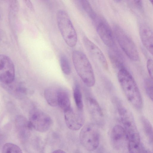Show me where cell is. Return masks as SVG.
<instances>
[{"mask_svg": "<svg viewBox=\"0 0 153 153\" xmlns=\"http://www.w3.org/2000/svg\"><path fill=\"white\" fill-rule=\"evenodd\" d=\"M1 135L0 134V142H1Z\"/></svg>", "mask_w": 153, "mask_h": 153, "instance_id": "cell-34", "label": "cell"}, {"mask_svg": "<svg viewBox=\"0 0 153 153\" xmlns=\"http://www.w3.org/2000/svg\"><path fill=\"white\" fill-rule=\"evenodd\" d=\"M24 1L27 7L31 10L32 11H33L34 10V8L31 2L30 1L28 0H25Z\"/></svg>", "mask_w": 153, "mask_h": 153, "instance_id": "cell-29", "label": "cell"}, {"mask_svg": "<svg viewBox=\"0 0 153 153\" xmlns=\"http://www.w3.org/2000/svg\"><path fill=\"white\" fill-rule=\"evenodd\" d=\"M2 153H23L17 145L10 143H7L3 146Z\"/></svg>", "mask_w": 153, "mask_h": 153, "instance_id": "cell-22", "label": "cell"}, {"mask_svg": "<svg viewBox=\"0 0 153 153\" xmlns=\"http://www.w3.org/2000/svg\"><path fill=\"white\" fill-rule=\"evenodd\" d=\"M59 88L55 87L46 88L44 92V96L48 103L51 106L58 105V94Z\"/></svg>", "mask_w": 153, "mask_h": 153, "instance_id": "cell-16", "label": "cell"}, {"mask_svg": "<svg viewBox=\"0 0 153 153\" xmlns=\"http://www.w3.org/2000/svg\"><path fill=\"white\" fill-rule=\"evenodd\" d=\"M56 20L58 28L65 42L70 47H74L77 42V35L68 14L64 10H58Z\"/></svg>", "mask_w": 153, "mask_h": 153, "instance_id": "cell-4", "label": "cell"}, {"mask_svg": "<svg viewBox=\"0 0 153 153\" xmlns=\"http://www.w3.org/2000/svg\"><path fill=\"white\" fill-rule=\"evenodd\" d=\"M81 5L89 17L94 22L96 19L97 16L90 3L87 0L80 1Z\"/></svg>", "mask_w": 153, "mask_h": 153, "instance_id": "cell-20", "label": "cell"}, {"mask_svg": "<svg viewBox=\"0 0 153 153\" xmlns=\"http://www.w3.org/2000/svg\"><path fill=\"white\" fill-rule=\"evenodd\" d=\"M58 105L64 112L71 108V102L68 93L63 90L59 89L58 97Z\"/></svg>", "mask_w": 153, "mask_h": 153, "instance_id": "cell-17", "label": "cell"}, {"mask_svg": "<svg viewBox=\"0 0 153 153\" xmlns=\"http://www.w3.org/2000/svg\"><path fill=\"white\" fill-rule=\"evenodd\" d=\"M90 113L94 123L98 127H103L105 124L104 115L98 102L94 98L89 97L87 100Z\"/></svg>", "mask_w": 153, "mask_h": 153, "instance_id": "cell-10", "label": "cell"}, {"mask_svg": "<svg viewBox=\"0 0 153 153\" xmlns=\"http://www.w3.org/2000/svg\"><path fill=\"white\" fill-rule=\"evenodd\" d=\"M14 88H13L12 89L13 92H15V94L17 95V96L22 97L26 95L27 90L25 87L20 85L16 86Z\"/></svg>", "mask_w": 153, "mask_h": 153, "instance_id": "cell-26", "label": "cell"}, {"mask_svg": "<svg viewBox=\"0 0 153 153\" xmlns=\"http://www.w3.org/2000/svg\"><path fill=\"white\" fill-rule=\"evenodd\" d=\"M29 121L33 129L41 132L48 131L52 124V119L48 114L35 108L30 111Z\"/></svg>", "mask_w": 153, "mask_h": 153, "instance_id": "cell-7", "label": "cell"}, {"mask_svg": "<svg viewBox=\"0 0 153 153\" xmlns=\"http://www.w3.org/2000/svg\"><path fill=\"white\" fill-rule=\"evenodd\" d=\"M64 119L66 126L73 131L79 130L84 125L85 118L83 111H75L71 107L64 112Z\"/></svg>", "mask_w": 153, "mask_h": 153, "instance_id": "cell-9", "label": "cell"}, {"mask_svg": "<svg viewBox=\"0 0 153 153\" xmlns=\"http://www.w3.org/2000/svg\"><path fill=\"white\" fill-rule=\"evenodd\" d=\"M150 1L152 3V4H153V0H150Z\"/></svg>", "mask_w": 153, "mask_h": 153, "instance_id": "cell-33", "label": "cell"}, {"mask_svg": "<svg viewBox=\"0 0 153 153\" xmlns=\"http://www.w3.org/2000/svg\"><path fill=\"white\" fill-rule=\"evenodd\" d=\"M73 95L75 102L77 110L83 111V104L81 89L79 85L76 83L73 90Z\"/></svg>", "mask_w": 153, "mask_h": 153, "instance_id": "cell-18", "label": "cell"}, {"mask_svg": "<svg viewBox=\"0 0 153 153\" xmlns=\"http://www.w3.org/2000/svg\"><path fill=\"white\" fill-rule=\"evenodd\" d=\"M79 140L82 145L87 150L92 151L97 149L100 143L98 126L94 123L86 124L81 130Z\"/></svg>", "mask_w": 153, "mask_h": 153, "instance_id": "cell-6", "label": "cell"}, {"mask_svg": "<svg viewBox=\"0 0 153 153\" xmlns=\"http://www.w3.org/2000/svg\"><path fill=\"white\" fill-rule=\"evenodd\" d=\"M135 4L139 8H141L142 7V2L141 0L134 1Z\"/></svg>", "mask_w": 153, "mask_h": 153, "instance_id": "cell-30", "label": "cell"}, {"mask_svg": "<svg viewBox=\"0 0 153 153\" xmlns=\"http://www.w3.org/2000/svg\"><path fill=\"white\" fill-rule=\"evenodd\" d=\"M113 102L119 120L126 132L128 142H140L139 133L133 116L131 112L117 98L114 97Z\"/></svg>", "mask_w": 153, "mask_h": 153, "instance_id": "cell-2", "label": "cell"}, {"mask_svg": "<svg viewBox=\"0 0 153 153\" xmlns=\"http://www.w3.org/2000/svg\"><path fill=\"white\" fill-rule=\"evenodd\" d=\"M145 153H152L150 151L145 149Z\"/></svg>", "mask_w": 153, "mask_h": 153, "instance_id": "cell-32", "label": "cell"}, {"mask_svg": "<svg viewBox=\"0 0 153 153\" xmlns=\"http://www.w3.org/2000/svg\"><path fill=\"white\" fill-rule=\"evenodd\" d=\"M146 66L148 73L152 79H153V60L152 59H148L147 61Z\"/></svg>", "mask_w": 153, "mask_h": 153, "instance_id": "cell-27", "label": "cell"}, {"mask_svg": "<svg viewBox=\"0 0 153 153\" xmlns=\"http://www.w3.org/2000/svg\"><path fill=\"white\" fill-rule=\"evenodd\" d=\"M10 4L12 9L17 10L19 7V4L17 1L11 0L10 1Z\"/></svg>", "mask_w": 153, "mask_h": 153, "instance_id": "cell-28", "label": "cell"}, {"mask_svg": "<svg viewBox=\"0 0 153 153\" xmlns=\"http://www.w3.org/2000/svg\"><path fill=\"white\" fill-rule=\"evenodd\" d=\"M127 140L126 132L123 126L117 125L113 128L110 134V140L114 148L120 149L122 148Z\"/></svg>", "mask_w": 153, "mask_h": 153, "instance_id": "cell-12", "label": "cell"}, {"mask_svg": "<svg viewBox=\"0 0 153 153\" xmlns=\"http://www.w3.org/2000/svg\"><path fill=\"white\" fill-rule=\"evenodd\" d=\"M141 123L143 131L149 142L152 144L153 142V128L150 122L144 117L141 118Z\"/></svg>", "mask_w": 153, "mask_h": 153, "instance_id": "cell-19", "label": "cell"}, {"mask_svg": "<svg viewBox=\"0 0 153 153\" xmlns=\"http://www.w3.org/2000/svg\"><path fill=\"white\" fill-rule=\"evenodd\" d=\"M15 77L14 64L7 56L0 54V80L9 85L13 83Z\"/></svg>", "mask_w": 153, "mask_h": 153, "instance_id": "cell-8", "label": "cell"}, {"mask_svg": "<svg viewBox=\"0 0 153 153\" xmlns=\"http://www.w3.org/2000/svg\"><path fill=\"white\" fill-rule=\"evenodd\" d=\"M97 25L96 30L101 39L107 46L111 48L114 45V40L112 30L104 20L99 21Z\"/></svg>", "mask_w": 153, "mask_h": 153, "instance_id": "cell-11", "label": "cell"}, {"mask_svg": "<svg viewBox=\"0 0 153 153\" xmlns=\"http://www.w3.org/2000/svg\"><path fill=\"white\" fill-rule=\"evenodd\" d=\"M52 153H66L64 151L60 149H57L53 152Z\"/></svg>", "mask_w": 153, "mask_h": 153, "instance_id": "cell-31", "label": "cell"}, {"mask_svg": "<svg viewBox=\"0 0 153 153\" xmlns=\"http://www.w3.org/2000/svg\"><path fill=\"white\" fill-rule=\"evenodd\" d=\"M139 33L141 40L143 45L149 52L153 54V35L150 27L145 24L140 26Z\"/></svg>", "mask_w": 153, "mask_h": 153, "instance_id": "cell-15", "label": "cell"}, {"mask_svg": "<svg viewBox=\"0 0 153 153\" xmlns=\"http://www.w3.org/2000/svg\"><path fill=\"white\" fill-rule=\"evenodd\" d=\"M15 124L19 138L22 141H26L33 129L29 120L23 116L18 115L15 118Z\"/></svg>", "mask_w": 153, "mask_h": 153, "instance_id": "cell-13", "label": "cell"}, {"mask_svg": "<svg viewBox=\"0 0 153 153\" xmlns=\"http://www.w3.org/2000/svg\"><path fill=\"white\" fill-rule=\"evenodd\" d=\"M128 148L129 153H145V149L140 142H128Z\"/></svg>", "mask_w": 153, "mask_h": 153, "instance_id": "cell-23", "label": "cell"}, {"mask_svg": "<svg viewBox=\"0 0 153 153\" xmlns=\"http://www.w3.org/2000/svg\"><path fill=\"white\" fill-rule=\"evenodd\" d=\"M144 86L147 95L149 97L153 100V82L152 80L147 79L144 80Z\"/></svg>", "mask_w": 153, "mask_h": 153, "instance_id": "cell-25", "label": "cell"}, {"mask_svg": "<svg viewBox=\"0 0 153 153\" xmlns=\"http://www.w3.org/2000/svg\"><path fill=\"white\" fill-rule=\"evenodd\" d=\"M60 63L63 72L66 75H69L71 72V68L68 60L65 55L61 56Z\"/></svg>", "mask_w": 153, "mask_h": 153, "instance_id": "cell-24", "label": "cell"}, {"mask_svg": "<svg viewBox=\"0 0 153 153\" xmlns=\"http://www.w3.org/2000/svg\"><path fill=\"white\" fill-rule=\"evenodd\" d=\"M72 59L76 71L82 81L88 87L94 85L95 79L91 65L86 55L79 51L72 53Z\"/></svg>", "mask_w": 153, "mask_h": 153, "instance_id": "cell-3", "label": "cell"}, {"mask_svg": "<svg viewBox=\"0 0 153 153\" xmlns=\"http://www.w3.org/2000/svg\"><path fill=\"white\" fill-rule=\"evenodd\" d=\"M118 79L122 89L128 101L136 108L143 107V100L138 86L134 78L125 68L119 70Z\"/></svg>", "mask_w": 153, "mask_h": 153, "instance_id": "cell-1", "label": "cell"}, {"mask_svg": "<svg viewBox=\"0 0 153 153\" xmlns=\"http://www.w3.org/2000/svg\"><path fill=\"white\" fill-rule=\"evenodd\" d=\"M83 41L85 48L88 52L97 59L105 69H108V64L103 53L100 48L86 36L83 37Z\"/></svg>", "mask_w": 153, "mask_h": 153, "instance_id": "cell-14", "label": "cell"}, {"mask_svg": "<svg viewBox=\"0 0 153 153\" xmlns=\"http://www.w3.org/2000/svg\"><path fill=\"white\" fill-rule=\"evenodd\" d=\"M114 33L120 48L131 60L137 61L140 59L139 54L133 40L119 26H114Z\"/></svg>", "mask_w": 153, "mask_h": 153, "instance_id": "cell-5", "label": "cell"}, {"mask_svg": "<svg viewBox=\"0 0 153 153\" xmlns=\"http://www.w3.org/2000/svg\"><path fill=\"white\" fill-rule=\"evenodd\" d=\"M109 56L111 62L115 68L119 70L125 68L123 60L120 56L111 53H109Z\"/></svg>", "mask_w": 153, "mask_h": 153, "instance_id": "cell-21", "label": "cell"}]
</instances>
